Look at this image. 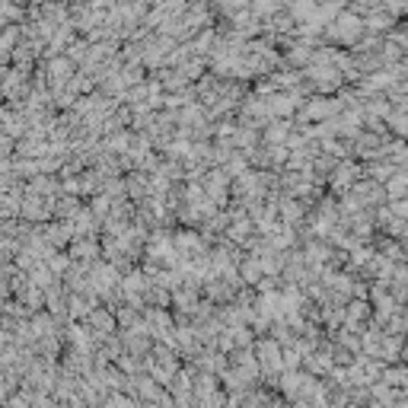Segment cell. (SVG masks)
<instances>
[{"label":"cell","mask_w":408,"mask_h":408,"mask_svg":"<svg viewBox=\"0 0 408 408\" xmlns=\"http://www.w3.org/2000/svg\"><path fill=\"white\" fill-rule=\"evenodd\" d=\"M274 6H278V4H274V0H255V4H252V10H259V13H271Z\"/></svg>","instance_id":"cell-2"},{"label":"cell","mask_w":408,"mask_h":408,"mask_svg":"<svg viewBox=\"0 0 408 408\" xmlns=\"http://www.w3.org/2000/svg\"><path fill=\"white\" fill-rule=\"evenodd\" d=\"M367 23H370V29H376V32H386L389 29V26H392V13H389V10H376V13H370V16H367Z\"/></svg>","instance_id":"cell-1"}]
</instances>
